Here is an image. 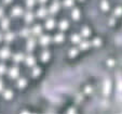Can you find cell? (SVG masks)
<instances>
[{
    "label": "cell",
    "mask_w": 122,
    "mask_h": 114,
    "mask_svg": "<svg viewBox=\"0 0 122 114\" xmlns=\"http://www.w3.org/2000/svg\"><path fill=\"white\" fill-rule=\"evenodd\" d=\"M26 84H27V81H26L25 78H20L19 81H17V86H19V88H24V87L26 86Z\"/></svg>",
    "instance_id": "44dd1931"
},
{
    "label": "cell",
    "mask_w": 122,
    "mask_h": 114,
    "mask_svg": "<svg viewBox=\"0 0 122 114\" xmlns=\"http://www.w3.org/2000/svg\"><path fill=\"white\" fill-rule=\"evenodd\" d=\"M121 14H122V8L121 7L117 8L115 11V15H121Z\"/></svg>",
    "instance_id": "1f68e13d"
},
{
    "label": "cell",
    "mask_w": 122,
    "mask_h": 114,
    "mask_svg": "<svg viewBox=\"0 0 122 114\" xmlns=\"http://www.w3.org/2000/svg\"><path fill=\"white\" fill-rule=\"evenodd\" d=\"M10 26V20L7 19V17H3L2 20H1V28H2L3 30H7L8 28H9Z\"/></svg>",
    "instance_id": "ba28073f"
},
{
    "label": "cell",
    "mask_w": 122,
    "mask_h": 114,
    "mask_svg": "<svg viewBox=\"0 0 122 114\" xmlns=\"http://www.w3.org/2000/svg\"><path fill=\"white\" fill-rule=\"evenodd\" d=\"M24 59H25V57H24L23 53H16L15 56L13 57V60L15 63H20L22 62V61H24Z\"/></svg>",
    "instance_id": "7c38bea8"
},
{
    "label": "cell",
    "mask_w": 122,
    "mask_h": 114,
    "mask_svg": "<svg viewBox=\"0 0 122 114\" xmlns=\"http://www.w3.org/2000/svg\"><path fill=\"white\" fill-rule=\"evenodd\" d=\"M90 34H91V32H90V29H89L88 27L82 28V36H84V37H89Z\"/></svg>",
    "instance_id": "484cf974"
},
{
    "label": "cell",
    "mask_w": 122,
    "mask_h": 114,
    "mask_svg": "<svg viewBox=\"0 0 122 114\" xmlns=\"http://www.w3.org/2000/svg\"><path fill=\"white\" fill-rule=\"evenodd\" d=\"M101 8L104 10V11H107V10H108L109 6H108V2H107L106 0H103L101 2Z\"/></svg>",
    "instance_id": "cb8c5ba5"
},
{
    "label": "cell",
    "mask_w": 122,
    "mask_h": 114,
    "mask_svg": "<svg viewBox=\"0 0 122 114\" xmlns=\"http://www.w3.org/2000/svg\"><path fill=\"white\" fill-rule=\"evenodd\" d=\"M72 5H74V0H64V7L70 8Z\"/></svg>",
    "instance_id": "4316f807"
},
{
    "label": "cell",
    "mask_w": 122,
    "mask_h": 114,
    "mask_svg": "<svg viewBox=\"0 0 122 114\" xmlns=\"http://www.w3.org/2000/svg\"><path fill=\"white\" fill-rule=\"evenodd\" d=\"M11 57V51L9 48H2L0 50V59L2 60H7Z\"/></svg>",
    "instance_id": "6da1fadb"
},
{
    "label": "cell",
    "mask_w": 122,
    "mask_h": 114,
    "mask_svg": "<svg viewBox=\"0 0 122 114\" xmlns=\"http://www.w3.org/2000/svg\"><path fill=\"white\" fill-rule=\"evenodd\" d=\"M2 17H3V9L0 8V19H2Z\"/></svg>",
    "instance_id": "e575fe53"
},
{
    "label": "cell",
    "mask_w": 122,
    "mask_h": 114,
    "mask_svg": "<svg viewBox=\"0 0 122 114\" xmlns=\"http://www.w3.org/2000/svg\"><path fill=\"white\" fill-rule=\"evenodd\" d=\"M89 46H90V42L89 41H80V49H82V50H85V49H88Z\"/></svg>",
    "instance_id": "d4e9b609"
},
{
    "label": "cell",
    "mask_w": 122,
    "mask_h": 114,
    "mask_svg": "<svg viewBox=\"0 0 122 114\" xmlns=\"http://www.w3.org/2000/svg\"><path fill=\"white\" fill-rule=\"evenodd\" d=\"M40 58H41V60L43 61V62H46V61L49 60V59H50V52L49 51H43L41 53V56H40Z\"/></svg>",
    "instance_id": "2e32d148"
},
{
    "label": "cell",
    "mask_w": 122,
    "mask_h": 114,
    "mask_svg": "<svg viewBox=\"0 0 122 114\" xmlns=\"http://www.w3.org/2000/svg\"><path fill=\"white\" fill-rule=\"evenodd\" d=\"M93 45H94V46H99V45H101V40H99L98 38L94 39V41H93Z\"/></svg>",
    "instance_id": "d6a6232c"
},
{
    "label": "cell",
    "mask_w": 122,
    "mask_h": 114,
    "mask_svg": "<svg viewBox=\"0 0 122 114\" xmlns=\"http://www.w3.org/2000/svg\"><path fill=\"white\" fill-rule=\"evenodd\" d=\"M54 26H55V21H54L53 19L46 20V29H53Z\"/></svg>",
    "instance_id": "8fae6325"
},
{
    "label": "cell",
    "mask_w": 122,
    "mask_h": 114,
    "mask_svg": "<svg viewBox=\"0 0 122 114\" xmlns=\"http://www.w3.org/2000/svg\"><path fill=\"white\" fill-rule=\"evenodd\" d=\"M71 17L75 21H78V20L80 19V11H79L78 9H74L72 10V13H71Z\"/></svg>",
    "instance_id": "9a60e30c"
},
{
    "label": "cell",
    "mask_w": 122,
    "mask_h": 114,
    "mask_svg": "<svg viewBox=\"0 0 122 114\" xmlns=\"http://www.w3.org/2000/svg\"><path fill=\"white\" fill-rule=\"evenodd\" d=\"M63 40H64V35H63L62 33L61 34H57V35H55V37H54V41L55 42H62Z\"/></svg>",
    "instance_id": "7402d4cb"
},
{
    "label": "cell",
    "mask_w": 122,
    "mask_h": 114,
    "mask_svg": "<svg viewBox=\"0 0 122 114\" xmlns=\"http://www.w3.org/2000/svg\"><path fill=\"white\" fill-rule=\"evenodd\" d=\"M36 5V0H26V6L28 8H32Z\"/></svg>",
    "instance_id": "83f0119b"
},
{
    "label": "cell",
    "mask_w": 122,
    "mask_h": 114,
    "mask_svg": "<svg viewBox=\"0 0 122 114\" xmlns=\"http://www.w3.org/2000/svg\"><path fill=\"white\" fill-rule=\"evenodd\" d=\"M5 70H7V68H5V64H0V75H2L5 73Z\"/></svg>",
    "instance_id": "f546056e"
},
{
    "label": "cell",
    "mask_w": 122,
    "mask_h": 114,
    "mask_svg": "<svg viewBox=\"0 0 122 114\" xmlns=\"http://www.w3.org/2000/svg\"><path fill=\"white\" fill-rule=\"evenodd\" d=\"M41 32H42V28L40 25H36L34 26V28L31 29V34H34L35 36H39L41 35Z\"/></svg>",
    "instance_id": "30bf717a"
},
{
    "label": "cell",
    "mask_w": 122,
    "mask_h": 114,
    "mask_svg": "<svg viewBox=\"0 0 122 114\" xmlns=\"http://www.w3.org/2000/svg\"><path fill=\"white\" fill-rule=\"evenodd\" d=\"M24 60H25L26 64H27L28 66H32V65H35V63H36V59L32 56H28L27 58H25Z\"/></svg>",
    "instance_id": "9c48e42d"
},
{
    "label": "cell",
    "mask_w": 122,
    "mask_h": 114,
    "mask_svg": "<svg viewBox=\"0 0 122 114\" xmlns=\"http://www.w3.org/2000/svg\"><path fill=\"white\" fill-rule=\"evenodd\" d=\"M58 10H60V3H58V1H54L50 7V13L55 14L56 12H58Z\"/></svg>",
    "instance_id": "277c9868"
},
{
    "label": "cell",
    "mask_w": 122,
    "mask_h": 114,
    "mask_svg": "<svg viewBox=\"0 0 122 114\" xmlns=\"http://www.w3.org/2000/svg\"><path fill=\"white\" fill-rule=\"evenodd\" d=\"M46 14H48V10H46V8H40L37 12V16L39 19H44L46 16Z\"/></svg>",
    "instance_id": "52a82bcc"
},
{
    "label": "cell",
    "mask_w": 122,
    "mask_h": 114,
    "mask_svg": "<svg viewBox=\"0 0 122 114\" xmlns=\"http://www.w3.org/2000/svg\"><path fill=\"white\" fill-rule=\"evenodd\" d=\"M30 33H31V30L30 29H28V28H24V29H22L21 34H22L23 37H28V36L30 35Z\"/></svg>",
    "instance_id": "603a6c76"
},
{
    "label": "cell",
    "mask_w": 122,
    "mask_h": 114,
    "mask_svg": "<svg viewBox=\"0 0 122 114\" xmlns=\"http://www.w3.org/2000/svg\"><path fill=\"white\" fill-rule=\"evenodd\" d=\"M31 74H32V76H34V77L38 76V75L40 74V68H35L34 70H32V73H31Z\"/></svg>",
    "instance_id": "f1b7e54d"
},
{
    "label": "cell",
    "mask_w": 122,
    "mask_h": 114,
    "mask_svg": "<svg viewBox=\"0 0 122 114\" xmlns=\"http://www.w3.org/2000/svg\"><path fill=\"white\" fill-rule=\"evenodd\" d=\"M46 1H48V0H39V2H40V3H46Z\"/></svg>",
    "instance_id": "8d00e7d4"
},
{
    "label": "cell",
    "mask_w": 122,
    "mask_h": 114,
    "mask_svg": "<svg viewBox=\"0 0 122 114\" xmlns=\"http://www.w3.org/2000/svg\"><path fill=\"white\" fill-rule=\"evenodd\" d=\"M23 14V9L20 7H14L11 11V15L12 16H21Z\"/></svg>",
    "instance_id": "5b68a950"
},
{
    "label": "cell",
    "mask_w": 122,
    "mask_h": 114,
    "mask_svg": "<svg viewBox=\"0 0 122 114\" xmlns=\"http://www.w3.org/2000/svg\"><path fill=\"white\" fill-rule=\"evenodd\" d=\"M3 90V83L1 81V79H0V92Z\"/></svg>",
    "instance_id": "836d02e7"
},
{
    "label": "cell",
    "mask_w": 122,
    "mask_h": 114,
    "mask_svg": "<svg viewBox=\"0 0 122 114\" xmlns=\"http://www.w3.org/2000/svg\"><path fill=\"white\" fill-rule=\"evenodd\" d=\"M1 40H2V35L0 34V41H1Z\"/></svg>",
    "instance_id": "f35d334b"
},
{
    "label": "cell",
    "mask_w": 122,
    "mask_h": 114,
    "mask_svg": "<svg viewBox=\"0 0 122 114\" xmlns=\"http://www.w3.org/2000/svg\"><path fill=\"white\" fill-rule=\"evenodd\" d=\"M68 25H69L68 21H66V20H63L62 22H60V24H58V27H60L61 30H65V29H67V28H68Z\"/></svg>",
    "instance_id": "5bb4252c"
},
{
    "label": "cell",
    "mask_w": 122,
    "mask_h": 114,
    "mask_svg": "<svg viewBox=\"0 0 122 114\" xmlns=\"http://www.w3.org/2000/svg\"><path fill=\"white\" fill-rule=\"evenodd\" d=\"M19 74H20V71H19V68H10V71H9V76L11 77L12 79L17 78V77H19Z\"/></svg>",
    "instance_id": "3957f363"
},
{
    "label": "cell",
    "mask_w": 122,
    "mask_h": 114,
    "mask_svg": "<svg viewBox=\"0 0 122 114\" xmlns=\"http://www.w3.org/2000/svg\"><path fill=\"white\" fill-rule=\"evenodd\" d=\"M14 37H15V36H14L13 33H7V34L5 35V40L7 42H10L14 39Z\"/></svg>",
    "instance_id": "ac0fdd59"
},
{
    "label": "cell",
    "mask_w": 122,
    "mask_h": 114,
    "mask_svg": "<svg viewBox=\"0 0 122 114\" xmlns=\"http://www.w3.org/2000/svg\"><path fill=\"white\" fill-rule=\"evenodd\" d=\"M12 96H13V92H12L11 90H9V89L3 91V98H5V99H8V100H9V99L12 98Z\"/></svg>",
    "instance_id": "d6986e66"
},
{
    "label": "cell",
    "mask_w": 122,
    "mask_h": 114,
    "mask_svg": "<svg viewBox=\"0 0 122 114\" xmlns=\"http://www.w3.org/2000/svg\"><path fill=\"white\" fill-rule=\"evenodd\" d=\"M12 0H5V3H10Z\"/></svg>",
    "instance_id": "74e56055"
},
{
    "label": "cell",
    "mask_w": 122,
    "mask_h": 114,
    "mask_svg": "<svg viewBox=\"0 0 122 114\" xmlns=\"http://www.w3.org/2000/svg\"><path fill=\"white\" fill-rule=\"evenodd\" d=\"M50 41H51V38H50V36H48V35H42L41 37H40V39H39L40 45L43 46V47L48 46V45L50 44Z\"/></svg>",
    "instance_id": "7a4b0ae2"
},
{
    "label": "cell",
    "mask_w": 122,
    "mask_h": 114,
    "mask_svg": "<svg viewBox=\"0 0 122 114\" xmlns=\"http://www.w3.org/2000/svg\"><path fill=\"white\" fill-rule=\"evenodd\" d=\"M77 54H78V50H77V49H71V50H70V53H69L70 57H75V56H77Z\"/></svg>",
    "instance_id": "4dcf8cb0"
},
{
    "label": "cell",
    "mask_w": 122,
    "mask_h": 114,
    "mask_svg": "<svg viewBox=\"0 0 122 114\" xmlns=\"http://www.w3.org/2000/svg\"><path fill=\"white\" fill-rule=\"evenodd\" d=\"M109 91H110V81L106 80L105 81V85H104V93H105V95H108Z\"/></svg>",
    "instance_id": "e0dca14e"
},
{
    "label": "cell",
    "mask_w": 122,
    "mask_h": 114,
    "mask_svg": "<svg viewBox=\"0 0 122 114\" xmlns=\"http://www.w3.org/2000/svg\"><path fill=\"white\" fill-rule=\"evenodd\" d=\"M24 20H25L26 23H31L34 21V14H32V12H30V11L26 12L24 14Z\"/></svg>",
    "instance_id": "8992f818"
},
{
    "label": "cell",
    "mask_w": 122,
    "mask_h": 114,
    "mask_svg": "<svg viewBox=\"0 0 122 114\" xmlns=\"http://www.w3.org/2000/svg\"><path fill=\"white\" fill-rule=\"evenodd\" d=\"M108 65H113V61H112V60H109V62H108Z\"/></svg>",
    "instance_id": "d590c367"
},
{
    "label": "cell",
    "mask_w": 122,
    "mask_h": 114,
    "mask_svg": "<svg viewBox=\"0 0 122 114\" xmlns=\"http://www.w3.org/2000/svg\"><path fill=\"white\" fill-rule=\"evenodd\" d=\"M36 46V41L34 39H29L27 41V51H32Z\"/></svg>",
    "instance_id": "4fadbf2b"
},
{
    "label": "cell",
    "mask_w": 122,
    "mask_h": 114,
    "mask_svg": "<svg viewBox=\"0 0 122 114\" xmlns=\"http://www.w3.org/2000/svg\"><path fill=\"white\" fill-rule=\"evenodd\" d=\"M71 41L74 42V44H80V41H81V37H80V35H78V34H75V35H72V37H71Z\"/></svg>",
    "instance_id": "ffe728a7"
}]
</instances>
